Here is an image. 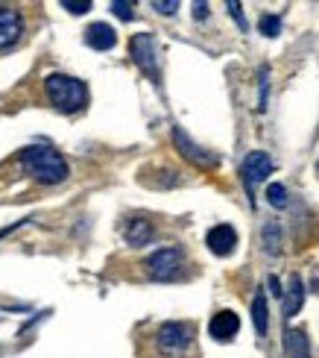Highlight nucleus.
<instances>
[{
    "label": "nucleus",
    "instance_id": "f257e3e1",
    "mask_svg": "<svg viewBox=\"0 0 319 358\" xmlns=\"http://www.w3.org/2000/svg\"><path fill=\"white\" fill-rule=\"evenodd\" d=\"M21 168L41 185H59L68 179V162L47 144H33L21 150Z\"/></svg>",
    "mask_w": 319,
    "mask_h": 358
},
{
    "label": "nucleus",
    "instance_id": "f03ea898",
    "mask_svg": "<svg viewBox=\"0 0 319 358\" xmlns=\"http://www.w3.org/2000/svg\"><path fill=\"white\" fill-rule=\"evenodd\" d=\"M44 92H47V100L59 112H82L88 103V85L77 77H68V73H50L44 80Z\"/></svg>",
    "mask_w": 319,
    "mask_h": 358
},
{
    "label": "nucleus",
    "instance_id": "7ed1b4c3",
    "mask_svg": "<svg viewBox=\"0 0 319 358\" xmlns=\"http://www.w3.org/2000/svg\"><path fill=\"white\" fill-rule=\"evenodd\" d=\"M129 50H132V59L149 80H161V56H158V44L149 33H138L132 41H129Z\"/></svg>",
    "mask_w": 319,
    "mask_h": 358
},
{
    "label": "nucleus",
    "instance_id": "20e7f679",
    "mask_svg": "<svg viewBox=\"0 0 319 358\" xmlns=\"http://www.w3.org/2000/svg\"><path fill=\"white\" fill-rule=\"evenodd\" d=\"M181 262H185V252L179 247H164V250H156L153 256L147 259V273L158 279V282H167V279H176V273L181 271Z\"/></svg>",
    "mask_w": 319,
    "mask_h": 358
},
{
    "label": "nucleus",
    "instance_id": "39448f33",
    "mask_svg": "<svg viewBox=\"0 0 319 358\" xmlns=\"http://www.w3.org/2000/svg\"><path fill=\"white\" fill-rule=\"evenodd\" d=\"M193 341V326L191 323H179V320H170L164 323L158 335H156V344L161 352L167 355H176V352H185Z\"/></svg>",
    "mask_w": 319,
    "mask_h": 358
},
{
    "label": "nucleus",
    "instance_id": "423d86ee",
    "mask_svg": "<svg viewBox=\"0 0 319 358\" xmlns=\"http://www.w3.org/2000/svg\"><path fill=\"white\" fill-rule=\"evenodd\" d=\"M240 173H243V182H246V188L255 191L272 173V159L267 153H261V150H252L246 159H243Z\"/></svg>",
    "mask_w": 319,
    "mask_h": 358
},
{
    "label": "nucleus",
    "instance_id": "0eeeda50",
    "mask_svg": "<svg viewBox=\"0 0 319 358\" xmlns=\"http://www.w3.org/2000/svg\"><path fill=\"white\" fill-rule=\"evenodd\" d=\"M24 33L21 12L12 6H0V50H9Z\"/></svg>",
    "mask_w": 319,
    "mask_h": 358
},
{
    "label": "nucleus",
    "instance_id": "6e6552de",
    "mask_svg": "<svg viewBox=\"0 0 319 358\" xmlns=\"http://www.w3.org/2000/svg\"><path fill=\"white\" fill-rule=\"evenodd\" d=\"M205 244L208 250L214 252V256H232V252L237 250V232L235 227H229V223H220V227H214L208 235H205Z\"/></svg>",
    "mask_w": 319,
    "mask_h": 358
},
{
    "label": "nucleus",
    "instance_id": "1a4fd4ad",
    "mask_svg": "<svg viewBox=\"0 0 319 358\" xmlns=\"http://www.w3.org/2000/svg\"><path fill=\"white\" fill-rule=\"evenodd\" d=\"M208 332L214 341H232L240 332V317L235 315V311H217L208 323Z\"/></svg>",
    "mask_w": 319,
    "mask_h": 358
},
{
    "label": "nucleus",
    "instance_id": "9d476101",
    "mask_svg": "<svg viewBox=\"0 0 319 358\" xmlns=\"http://www.w3.org/2000/svg\"><path fill=\"white\" fill-rule=\"evenodd\" d=\"M85 44L88 48H94V50H112L114 44H117V33L109 27V24H91L85 29Z\"/></svg>",
    "mask_w": 319,
    "mask_h": 358
},
{
    "label": "nucleus",
    "instance_id": "9b49d317",
    "mask_svg": "<svg viewBox=\"0 0 319 358\" xmlns=\"http://www.w3.org/2000/svg\"><path fill=\"white\" fill-rule=\"evenodd\" d=\"M281 300H284V317L299 315L302 303H305V288H302V279H299V276L290 279V285H287V294L281 296Z\"/></svg>",
    "mask_w": 319,
    "mask_h": 358
},
{
    "label": "nucleus",
    "instance_id": "f8f14e48",
    "mask_svg": "<svg viewBox=\"0 0 319 358\" xmlns=\"http://www.w3.org/2000/svg\"><path fill=\"white\" fill-rule=\"evenodd\" d=\"M149 238H153V223H149V220H141V217L129 220V227H126V241H129L132 247H144V244H149Z\"/></svg>",
    "mask_w": 319,
    "mask_h": 358
},
{
    "label": "nucleus",
    "instance_id": "ddd939ff",
    "mask_svg": "<svg viewBox=\"0 0 319 358\" xmlns=\"http://www.w3.org/2000/svg\"><path fill=\"white\" fill-rule=\"evenodd\" d=\"M287 355L290 358H311V344H308V335L305 332H287Z\"/></svg>",
    "mask_w": 319,
    "mask_h": 358
},
{
    "label": "nucleus",
    "instance_id": "4468645a",
    "mask_svg": "<svg viewBox=\"0 0 319 358\" xmlns=\"http://www.w3.org/2000/svg\"><path fill=\"white\" fill-rule=\"evenodd\" d=\"M252 320H255V332L264 338V335H267V326H269V320H267V296H264V291H258V294H255Z\"/></svg>",
    "mask_w": 319,
    "mask_h": 358
},
{
    "label": "nucleus",
    "instance_id": "2eb2a0df",
    "mask_svg": "<svg viewBox=\"0 0 319 358\" xmlns=\"http://www.w3.org/2000/svg\"><path fill=\"white\" fill-rule=\"evenodd\" d=\"M176 141H179L181 147H185V156H188V159H193L196 165H214V162H217L214 156H208V153H202L196 144H191V141L185 138V132H179V129H176Z\"/></svg>",
    "mask_w": 319,
    "mask_h": 358
},
{
    "label": "nucleus",
    "instance_id": "dca6fc26",
    "mask_svg": "<svg viewBox=\"0 0 319 358\" xmlns=\"http://www.w3.org/2000/svg\"><path fill=\"white\" fill-rule=\"evenodd\" d=\"M261 241H264V250L269 252V256H276V252L281 250V229H279V223H276V220H269L267 227H264Z\"/></svg>",
    "mask_w": 319,
    "mask_h": 358
},
{
    "label": "nucleus",
    "instance_id": "f3484780",
    "mask_svg": "<svg viewBox=\"0 0 319 358\" xmlns=\"http://www.w3.org/2000/svg\"><path fill=\"white\" fill-rule=\"evenodd\" d=\"M267 203H272L276 208H284V206H287V188H284L281 182H272V185L267 188Z\"/></svg>",
    "mask_w": 319,
    "mask_h": 358
},
{
    "label": "nucleus",
    "instance_id": "a211bd4d",
    "mask_svg": "<svg viewBox=\"0 0 319 358\" xmlns=\"http://www.w3.org/2000/svg\"><path fill=\"white\" fill-rule=\"evenodd\" d=\"M261 33L267 38H276L281 33V18H279V15H264V18H261Z\"/></svg>",
    "mask_w": 319,
    "mask_h": 358
},
{
    "label": "nucleus",
    "instance_id": "6ab92c4d",
    "mask_svg": "<svg viewBox=\"0 0 319 358\" xmlns=\"http://www.w3.org/2000/svg\"><path fill=\"white\" fill-rule=\"evenodd\" d=\"M112 12L117 15V18H124V21H129V18H135V12H132V3H112Z\"/></svg>",
    "mask_w": 319,
    "mask_h": 358
},
{
    "label": "nucleus",
    "instance_id": "aec40b11",
    "mask_svg": "<svg viewBox=\"0 0 319 358\" xmlns=\"http://www.w3.org/2000/svg\"><path fill=\"white\" fill-rule=\"evenodd\" d=\"M229 12H232V18L237 21V27L243 29V33H246V18L240 15V3H229Z\"/></svg>",
    "mask_w": 319,
    "mask_h": 358
},
{
    "label": "nucleus",
    "instance_id": "412c9836",
    "mask_svg": "<svg viewBox=\"0 0 319 358\" xmlns=\"http://www.w3.org/2000/svg\"><path fill=\"white\" fill-rule=\"evenodd\" d=\"M68 12H73V15H85L88 9H91V3H88V0H85V3H68V0H65V3H62Z\"/></svg>",
    "mask_w": 319,
    "mask_h": 358
},
{
    "label": "nucleus",
    "instance_id": "4be33fe9",
    "mask_svg": "<svg viewBox=\"0 0 319 358\" xmlns=\"http://www.w3.org/2000/svg\"><path fill=\"white\" fill-rule=\"evenodd\" d=\"M267 68H261V103H258V109H267Z\"/></svg>",
    "mask_w": 319,
    "mask_h": 358
},
{
    "label": "nucleus",
    "instance_id": "5701e85b",
    "mask_svg": "<svg viewBox=\"0 0 319 358\" xmlns=\"http://www.w3.org/2000/svg\"><path fill=\"white\" fill-rule=\"evenodd\" d=\"M153 9H158L161 15H173L179 9V3H176V0H170V3H153Z\"/></svg>",
    "mask_w": 319,
    "mask_h": 358
},
{
    "label": "nucleus",
    "instance_id": "b1692460",
    "mask_svg": "<svg viewBox=\"0 0 319 358\" xmlns=\"http://www.w3.org/2000/svg\"><path fill=\"white\" fill-rule=\"evenodd\" d=\"M193 15H196V18H208V3H196Z\"/></svg>",
    "mask_w": 319,
    "mask_h": 358
},
{
    "label": "nucleus",
    "instance_id": "393cba45",
    "mask_svg": "<svg viewBox=\"0 0 319 358\" xmlns=\"http://www.w3.org/2000/svg\"><path fill=\"white\" fill-rule=\"evenodd\" d=\"M316 173H319V162H316Z\"/></svg>",
    "mask_w": 319,
    "mask_h": 358
}]
</instances>
